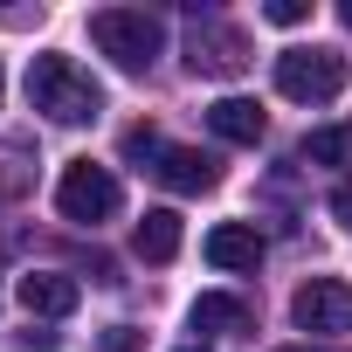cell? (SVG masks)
I'll use <instances>...</instances> for the list:
<instances>
[{
	"label": "cell",
	"instance_id": "277c9868",
	"mask_svg": "<svg viewBox=\"0 0 352 352\" xmlns=\"http://www.w3.org/2000/svg\"><path fill=\"white\" fill-rule=\"evenodd\" d=\"M345 76H352L345 56H338V49H318V42L276 56V90H283L290 104H331V97L345 90Z\"/></svg>",
	"mask_w": 352,
	"mask_h": 352
},
{
	"label": "cell",
	"instance_id": "8fae6325",
	"mask_svg": "<svg viewBox=\"0 0 352 352\" xmlns=\"http://www.w3.org/2000/svg\"><path fill=\"white\" fill-rule=\"evenodd\" d=\"M131 249H138L145 263H173V256H180V214H173V208H145Z\"/></svg>",
	"mask_w": 352,
	"mask_h": 352
},
{
	"label": "cell",
	"instance_id": "7a4b0ae2",
	"mask_svg": "<svg viewBox=\"0 0 352 352\" xmlns=\"http://www.w3.org/2000/svg\"><path fill=\"white\" fill-rule=\"evenodd\" d=\"M90 42H97L124 76H145V69L159 63V49H166V28H159V14H145V8H97V14H90Z\"/></svg>",
	"mask_w": 352,
	"mask_h": 352
},
{
	"label": "cell",
	"instance_id": "e0dca14e",
	"mask_svg": "<svg viewBox=\"0 0 352 352\" xmlns=\"http://www.w3.org/2000/svg\"><path fill=\"white\" fill-rule=\"evenodd\" d=\"M131 345H138L131 324H111V331H104V352H131Z\"/></svg>",
	"mask_w": 352,
	"mask_h": 352
},
{
	"label": "cell",
	"instance_id": "8992f818",
	"mask_svg": "<svg viewBox=\"0 0 352 352\" xmlns=\"http://www.w3.org/2000/svg\"><path fill=\"white\" fill-rule=\"evenodd\" d=\"M187 69L194 76H242L249 69V42H242V28H228V21H194V35H187Z\"/></svg>",
	"mask_w": 352,
	"mask_h": 352
},
{
	"label": "cell",
	"instance_id": "ac0fdd59",
	"mask_svg": "<svg viewBox=\"0 0 352 352\" xmlns=\"http://www.w3.org/2000/svg\"><path fill=\"white\" fill-rule=\"evenodd\" d=\"M21 352H56V331H28V338H21Z\"/></svg>",
	"mask_w": 352,
	"mask_h": 352
},
{
	"label": "cell",
	"instance_id": "44dd1931",
	"mask_svg": "<svg viewBox=\"0 0 352 352\" xmlns=\"http://www.w3.org/2000/svg\"><path fill=\"white\" fill-rule=\"evenodd\" d=\"M187 352H201V345H187Z\"/></svg>",
	"mask_w": 352,
	"mask_h": 352
},
{
	"label": "cell",
	"instance_id": "5b68a950",
	"mask_svg": "<svg viewBox=\"0 0 352 352\" xmlns=\"http://www.w3.org/2000/svg\"><path fill=\"white\" fill-rule=\"evenodd\" d=\"M290 318H297V331H318V338L352 331V283L345 276H311L290 297Z\"/></svg>",
	"mask_w": 352,
	"mask_h": 352
},
{
	"label": "cell",
	"instance_id": "9c48e42d",
	"mask_svg": "<svg viewBox=\"0 0 352 352\" xmlns=\"http://www.w3.org/2000/svg\"><path fill=\"white\" fill-rule=\"evenodd\" d=\"M208 263H214V270H256V263H263V235H256L249 221H221V228L208 235Z\"/></svg>",
	"mask_w": 352,
	"mask_h": 352
},
{
	"label": "cell",
	"instance_id": "ffe728a7",
	"mask_svg": "<svg viewBox=\"0 0 352 352\" xmlns=\"http://www.w3.org/2000/svg\"><path fill=\"white\" fill-rule=\"evenodd\" d=\"M276 352H311V345H276Z\"/></svg>",
	"mask_w": 352,
	"mask_h": 352
},
{
	"label": "cell",
	"instance_id": "3957f363",
	"mask_svg": "<svg viewBox=\"0 0 352 352\" xmlns=\"http://www.w3.org/2000/svg\"><path fill=\"white\" fill-rule=\"evenodd\" d=\"M118 208H124V187H118L111 166H97V159H69V166H63V180H56V214H63V221L97 228V221H111Z\"/></svg>",
	"mask_w": 352,
	"mask_h": 352
},
{
	"label": "cell",
	"instance_id": "6da1fadb",
	"mask_svg": "<svg viewBox=\"0 0 352 352\" xmlns=\"http://www.w3.org/2000/svg\"><path fill=\"white\" fill-rule=\"evenodd\" d=\"M28 104H35L49 124H90V118L104 111V90L90 83L83 63H69V56H35V63H28Z\"/></svg>",
	"mask_w": 352,
	"mask_h": 352
},
{
	"label": "cell",
	"instance_id": "7c38bea8",
	"mask_svg": "<svg viewBox=\"0 0 352 352\" xmlns=\"http://www.w3.org/2000/svg\"><path fill=\"white\" fill-rule=\"evenodd\" d=\"M187 324H194V331H242V324H249V311H242V297H221V290H208V297H194Z\"/></svg>",
	"mask_w": 352,
	"mask_h": 352
},
{
	"label": "cell",
	"instance_id": "52a82bcc",
	"mask_svg": "<svg viewBox=\"0 0 352 352\" xmlns=\"http://www.w3.org/2000/svg\"><path fill=\"white\" fill-rule=\"evenodd\" d=\"M14 290H21V311H28V318H69V311L83 304V283L63 276V270H28Z\"/></svg>",
	"mask_w": 352,
	"mask_h": 352
},
{
	"label": "cell",
	"instance_id": "2e32d148",
	"mask_svg": "<svg viewBox=\"0 0 352 352\" xmlns=\"http://www.w3.org/2000/svg\"><path fill=\"white\" fill-rule=\"evenodd\" d=\"M331 221H338V228H352V180H338V187H331Z\"/></svg>",
	"mask_w": 352,
	"mask_h": 352
},
{
	"label": "cell",
	"instance_id": "ba28073f",
	"mask_svg": "<svg viewBox=\"0 0 352 352\" xmlns=\"http://www.w3.org/2000/svg\"><path fill=\"white\" fill-rule=\"evenodd\" d=\"M152 173H159V180H166L173 194H208V187L221 180V166H214L208 152H194V145H166Z\"/></svg>",
	"mask_w": 352,
	"mask_h": 352
},
{
	"label": "cell",
	"instance_id": "9a60e30c",
	"mask_svg": "<svg viewBox=\"0 0 352 352\" xmlns=\"http://www.w3.org/2000/svg\"><path fill=\"white\" fill-rule=\"evenodd\" d=\"M263 21H276V28H297V21H311V0H270V8H263Z\"/></svg>",
	"mask_w": 352,
	"mask_h": 352
},
{
	"label": "cell",
	"instance_id": "5bb4252c",
	"mask_svg": "<svg viewBox=\"0 0 352 352\" xmlns=\"http://www.w3.org/2000/svg\"><path fill=\"white\" fill-rule=\"evenodd\" d=\"M159 152H166V145H159V131H152V124H131V131H124V159H138V166H145V159H159Z\"/></svg>",
	"mask_w": 352,
	"mask_h": 352
},
{
	"label": "cell",
	"instance_id": "30bf717a",
	"mask_svg": "<svg viewBox=\"0 0 352 352\" xmlns=\"http://www.w3.org/2000/svg\"><path fill=\"white\" fill-rule=\"evenodd\" d=\"M208 124L228 145H256L263 138V104L256 97H221V104H208Z\"/></svg>",
	"mask_w": 352,
	"mask_h": 352
},
{
	"label": "cell",
	"instance_id": "4fadbf2b",
	"mask_svg": "<svg viewBox=\"0 0 352 352\" xmlns=\"http://www.w3.org/2000/svg\"><path fill=\"white\" fill-rule=\"evenodd\" d=\"M345 152H352V131H338V124H324V131L304 138V159H311V166H338Z\"/></svg>",
	"mask_w": 352,
	"mask_h": 352
},
{
	"label": "cell",
	"instance_id": "d6986e66",
	"mask_svg": "<svg viewBox=\"0 0 352 352\" xmlns=\"http://www.w3.org/2000/svg\"><path fill=\"white\" fill-rule=\"evenodd\" d=\"M338 21H345V28H352V0H345V8H338Z\"/></svg>",
	"mask_w": 352,
	"mask_h": 352
}]
</instances>
